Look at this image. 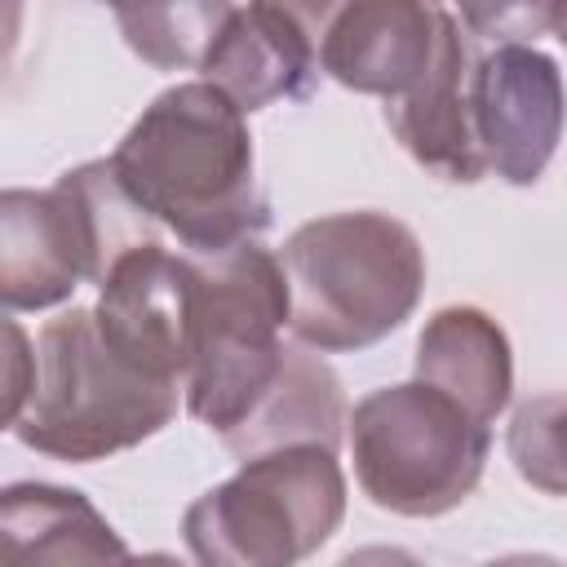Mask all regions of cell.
Returning <instances> with one entry per match:
<instances>
[{"instance_id": "obj_14", "label": "cell", "mask_w": 567, "mask_h": 567, "mask_svg": "<svg viewBox=\"0 0 567 567\" xmlns=\"http://www.w3.org/2000/svg\"><path fill=\"white\" fill-rule=\"evenodd\" d=\"M0 549L4 563H106L128 558V545L97 514V505L58 483H9L0 492Z\"/></svg>"}, {"instance_id": "obj_20", "label": "cell", "mask_w": 567, "mask_h": 567, "mask_svg": "<svg viewBox=\"0 0 567 567\" xmlns=\"http://www.w3.org/2000/svg\"><path fill=\"white\" fill-rule=\"evenodd\" d=\"M270 4H279V9H288L315 40L323 35V27L337 18V9L346 4V0H270Z\"/></svg>"}, {"instance_id": "obj_22", "label": "cell", "mask_w": 567, "mask_h": 567, "mask_svg": "<svg viewBox=\"0 0 567 567\" xmlns=\"http://www.w3.org/2000/svg\"><path fill=\"white\" fill-rule=\"evenodd\" d=\"M554 35H558V40L567 44V9H563V18H558V31H554Z\"/></svg>"}, {"instance_id": "obj_8", "label": "cell", "mask_w": 567, "mask_h": 567, "mask_svg": "<svg viewBox=\"0 0 567 567\" xmlns=\"http://www.w3.org/2000/svg\"><path fill=\"white\" fill-rule=\"evenodd\" d=\"M470 111L487 173L509 186H536L567 124L563 71L536 44H496L474 58Z\"/></svg>"}, {"instance_id": "obj_11", "label": "cell", "mask_w": 567, "mask_h": 567, "mask_svg": "<svg viewBox=\"0 0 567 567\" xmlns=\"http://www.w3.org/2000/svg\"><path fill=\"white\" fill-rule=\"evenodd\" d=\"M434 0H346L319 35L323 71L368 97H399L434 53Z\"/></svg>"}, {"instance_id": "obj_16", "label": "cell", "mask_w": 567, "mask_h": 567, "mask_svg": "<svg viewBox=\"0 0 567 567\" xmlns=\"http://www.w3.org/2000/svg\"><path fill=\"white\" fill-rule=\"evenodd\" d=\"M235 0H164L155 9L115 18L124 44L155 71H199L230 22Z\"/></svg>"}, {"instance_id": "obj_18", "label": "cell", "mask_w": 567, "mask_h": 567, "mask_svg": "<svg viewBox=\"0 0 567 567\" xmlns=\"http://www.w3.org/2000/svg\"><path fill=\"white\" fill-rule=\"evenodd\" d=\"M461 27L492 44H536L558 31L567 0H452Z\"/></svg>"}, {"instance_id": "obj_7", "label": "cell", "mask_w": 567, "mask_h": 567, "mask_svg": "<svg viewBox=\"0 0 567 567\" xmlns=\"http://www.w3.org/2000/svg\"><path fill=\"white\" fill-rule=\"evenodd\" d=\"M354 478L377 509L399 518H439L474 496L492 425L470 416L430 381L381 385L363 394L346 421Z\"/></svg>"}, {"instance_id": "obj_5", "label": "cell", "mask_w": 567, "mask_h": 567, "mask_svg": "<svg viewBox=\"0 0 567 567\" xmlns=\"http://www.w3.org/2000/svg\"><path fill=\"white\" fill-rule=\"evenodd\" d=\"M195 266V323L186 412L217 439L239 430L266 390L279 381L288 346V284L279 252L257 239L221 252H190Z\"/></svg>"}, {"instance_id": "obj_15", "label": "cell", "mask_w": 567, "mask_h": 567, "mask_svg": "<svg viewBox=\"0 0 567 567\" xmlns=\"http://www.w3.org/2000/svg\"><path fill=\"white\" fill-rule=\"evenodd\" d=\"M346 421H350V412H346V394H341L337 372L319 359V350L297 341V346H288L279 381L266 390V399L252 408V416L239 430H230L221 443L239 461L270 452V447H284V443L337 447L346 434Z\"/></svg>"}, {"instance_id": "obj_19", "label": "cell", "mask_w": 567, "mask_h": 567, "mask_svg": "<svg viewBox=\"0 0 567 567\" xmlns=\"http://www.w3.org/2000/svg\"><path fill=\"white\" fill-rule=\"evenodd\" d=\"M4 341H9V354H4V421H13L27 390H31V377H35V346L27 341V332L13 319H4Z\"/></svg>"}, {"instance_id": "obj_17", "label": "cell", "mask_w": 567, "mask_h": 567, "mask_svg": "<svg viewBox=\"0 0 567 567\" xmlns=\"http://www.w3.org/2000/svg\"><path fill=\"white\" fill-rule=\"evenodd\" d=\"M505 452L523 483L545 496H567V394H536L514 408Z\"/></svg>"}, {"instance_id": "obj_10", "label": "cell", "mask_w": 567, "mask_h": 567, "mask_svg": "<svg viewBox=\"0 0 567 567\" xmlns=\"http://www.w3.org/2000/svg\"><path fill=\"white\" fill-rule=\"evenodd\" d=\"M470 71H474V53L465 31L447 9H439L434 53L425 71L408 93L385 102V124L399 137V146L439 182H465V186L487 177V159L470 111Z\"/></svg>"}, {"instance_id": "obj_4", "label": "cell", "mask_w": 567, "mask_h": 567, "mask_svg": "<svg viewBox=\"0 0 567 567\" xmlns=\"http://www.w3.org/2000/svg\"><path fill=\"white\" fill-rule=\"evenodd\" d=\"M155 235L159 221L124 190L111 155L66 168L44 190L9 186L0 195V301L9 315L53 310Z\"/></svg>"}, {"instance_id": "obj_1", "label": "cell", "mask_w": 567, "mask_h": 567, "mask_svg": "<svg viewBox=\"0 0 567 567\" xmlns=\"http://www.w3.org/2000/svg\"><path fill=\"white\" fill-rule=\"evenodd\" d=\"M111 164L124 190L190 252H221L270 226L248 111L204 75L164 89L120 137Z\"/></svg>"}, {"instance_id": "obj_13", "label": "cell", "mask_w": 567, "mask_h": 567, "mask_svg": "<svg viewBox=\"0 0 567 567\" xmlns=\"http://www.w3.org/2000/svg\"><path fill=\"white\" fill-rule=\"evenodd\" d=\"M416 381H430L492 425L514 399V350L505 328L478 306L434 310L416 337Z\"/></svg>"}, {"instance_id": "obj_21", "label": "cell", "mask_w": 567, "mask_h": 567, "mask_svg": "<svg viewBox=\"0 0 567 567\" xmlns=\"http://www.w3.org/2000/svg\"><path fill=\"white\" fill-rule=\"evenodd\" d=\"M115 18H128V13H142V9H155V4H164V0H102Z\"/></svg>"}, {"instance_id": "obj_3", "label": "cell", "mask_w": 567, "mask_h": 567, "mask_svg": "<svg viewBox=\"0 0 567 567\" xmlns=\"http://www.w3.org/2000/svg\"><path fill=\"white\" fill-rule=\"evenodd\" d=\"M177 394L186 390L124 363L93 310L71 306L40 328L31 390L4 430L31 452L89 465L159 434L177 416Z\"/></svg>"}, {"instance_id": "obj_12", "label": "cell", "mask_w": 567, "mask_h": 567, "mask_svg": "<svg viewBox=\"0 0 567 567\" xmlns=\"http://www.w3.org/2000/svg\"><path fill=\"white\" fill-rule=\"evenodd\" d=\"M199 71L252 115L275 102H306L310 89L319 84L323 62H319V40L288 9L270 0H248L235 4L230 22L221 27Z\"/></svg>"}, {"instance_id": "obj_9", "label": "cell", "mask_w": 567, "mask_h": 567, "mask_svg": "<svg viewBox=\"0 0 567 567\" xmlns=\"http://www.w3.org/2000/svg\"><path fill=\"white\" fill-rule=\"evenodd\" d=\"M97 328L106 346L137 372L182 385L190 372V323H195V266L190 252L137 244L97 284Z\"/></svg>"}, {"instance_id": "obj_2", "label": "cell", "mask_w": 567, "mask_h": 567, "mask_svg": "<svg viewBox=\"0 0 567 567\" xmlns=\"http://www.w3.org/2000/svg\"><path fill=\"white\" fill-rule=\"evenodd\" d=\"M288 332L319 354L368 350L399 332L425 292V248L390 213L354 208L301 221L279 248Z\"/></svg>"}, {"instance_id": "obj_6", "label": "cell", "mask_w": 567, "mask_h": 567, "mask_svg": "<svg viewBox=\"0 0 567 567\" xmlns=\"http://www.w3.org/2000/svg\"><path fill=\"white\" fill-rule=\"evenodd\" d=\"M346 518V474L328 443H284L195 496L182 540L204 567H292L319 554Z\"/></svg>"}]
</instances>
